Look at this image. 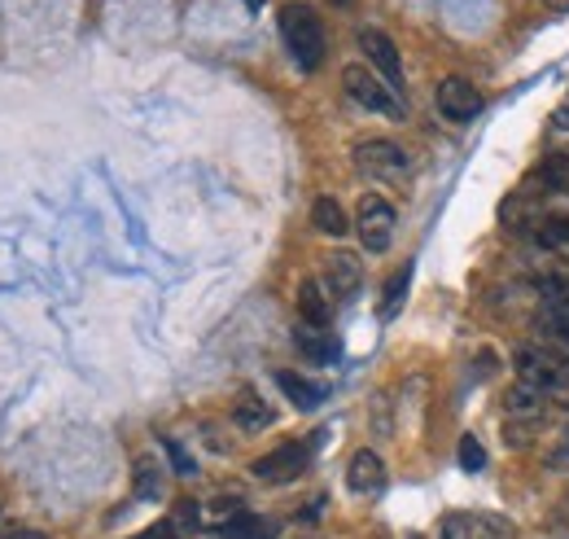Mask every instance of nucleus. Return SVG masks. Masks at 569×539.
I'll return each instance as SVG.
<instances>
[{"mask_svg":"<svg viewBox=\"0 0 569 539\" xmlns=\"http://www.w3.org/2000/svg\"><path fill=\"white\" fill-rule=\"evenodd\" d=\"M504 408H508V417H521V421H538L543 412H547V395L538 391V386H530V382H517L508 395H504Z\"/></svg>","mask_w":569,"mask_h":539,"instance_id":"obj_12","label":"nucleus"},{"mask_svg":"<svg viewBox=\"0 0 569 539\" xmlns=\"http://www.w3.org/2000/svg\"><path fill=\"white\" fill-rule=\"evenodd\" d=\"M312 224H316L325 237H342V232H351V219H347V211H342L338 197H316V206H312Z\"/></svg>","mask_w":569,"mask_h":539,"instance_id":"obj_15","label":"nucleus"},{"mask_svg":"<svg viewBox=\"0 0 569 539\" xmlns=\"http://www.w3.org/2000/svg\"><path fill=\"white\" fill-rule=\"evenodd\" d=\"M355 167L373 180H403L408 176V154L395 141H360L355 145Z\"/></svg>","mask_w":569,"mask_h":539,"instance_id":"obj_5","label":"nucleus"},{"mask_svg":"<svg viewBox=\"0 0 569 539\" xmlns=\"http://www.w3.org/2000/svg\"><path fill=\"white\" fill-rule=\"evenodd\" d=\"M271 535H276V526L263 522V517H254V513H241L237 522L223 526V539H271Z\"/></svg>","mask_w":569,"mask_h":539,"instance_id":"obj_19","label":"nucleus"},{"mask_svg":"<svg viewBox=\"0 0 569 539\" xmlns=\"http://www.w3.org/2000/svg\"><path fill=\"white\" fill-rule=\"evenodd\" d=\"M438 539H473V517L469 513H447L438 522Z\"/></svg>","mask_w":569,"mask_h":539,"instance_id":"obj_23","label":"nucleus"},{"mask_svg":"<svg viewBox=\"0 0 569 539\" xmlns=\"http://www.w3.org/2000/svg\"><path fill=\"white\" fill-rule=\"evenodd\" d=\"M294 343H299V351H303L307 360H334V356H338V343H334L325 330H316V325H299Z\"/></svg>","mask_w":569,"mask_h":539,"instance_id":"obj_17","label":"nucleus"},{"mask_svg":"<svg viewBox=\"0 0 569 539\" xmlns=\"http://www.w3.org/2000/svg\"><path fill=\"white\" fill-rule=\"evenodd\" d=\"M0 539H49V535H40V530H5Z\"/></svg>","mask_w":569,"mask_h":539,"instance_id":"obj_32","label":"nucleus"},{"mask_svg":"<svg viewBox=\"0 0 569 539\" xmlns=\"http://www.w3.org/2000/svg\"><path fill=\"white\" fill-rule=\"evenodd\" d=\"M360 49H364V58L373 62V71H382V80L399 93V88H403V62H399L395 40H390L386 32H377V27H364V32H360Z\"/></svg>","mask_w":569,"mask_h":539,"instance_id":"obj_7","label":"nucleus"},{"mask_svg":"<svg viewBox=\"0 0 569 539\" xmlns=\"http://www.w3.org/2000/svg\"><path fill=\"white\" fill-rule=\"evenodd\" d=\"M175 526H189V530L202 526V508H197L193 500H180V504H175Z\"/></svg>","mask_w":569,"mask_h":539,"instance_id":"obj_28","label":"nucleus"},{"mask_svg":"<svg viewBox=\"0 0 569 539\" xmlns=\"http://www.w3.org/2000/svg\"><path fill=\"white\" fill-rule=\"evenodd\" d=\"M162 447H167V456H171V465H175V474H180V478H189V474H193V456H189V452H184V447H180L175 439H167Z\"/></svg>","mask_w":569,"mask_h":539,"instance_id":"obj_27","label":"nucleus"},{"mask_svg":"<svg viewBox=\"0 0 569 539\" xmlns=\"http://www.w3.org/2000/svg\"><path fill=\"white\" fill-rule=\"evenodd\" d=\"M299 316H303V325L329 330V321H334V303H329V290H325L320 282H303V290H299Z\"/></svg>","mask_w":569,"mask_h":539,"instance_id":"obj_11","label":"nucleus"},{"mask_svg":"<svg viewBox=\"0 0 569 539\" xmlns=\"http://www.w3.org/2000/svg\"><path fill=\"white\" fill-rule=\"evenodd\" d=\"M547 465H552V469H569V430H565V434L556 439V447H552Z\"/></svg>","mask_w":569,"mask_h":539,"instance_id":"obj_29","label":"nucleus"},{"mask_svg":"<svg viewBox=\"0 0 569 539\" xmlns=\"http://www.w3.org/2000/svg\"><path fill=\"white\" fill-rule=\"evenodd\" d=\"M473 539H517V535H512V522L482 513V517H473Z\"/></svg>","mask_w":569,"mask_h":539,"instance_id":"obj_21","label":"nucleus"},{"mask_svg":"<svg viewBox=\"0 0 569 539\" xmlns=\"http://www.w3.org/2000/svg\"><path fill=\"white\" fill-rule=\"evenodd\" d=\"M434 101H438L443 119H451V123H469V119H477V110H482L477 88H473L469 80H460V75H447V80L438 84Z\"/></svg>","mask_w":569,"mask_h":539,"instance_id":"obj_8","label":"nucleus"},{"mask_svg":"<svg viewBox=\"0 0 569 539\" xmlns=\"http://www.w3.org/2000/svg\"><path fill=\"white\" fill-rule=\"evenodd\" d=\"M347 482H351L355 495H373V491H382V487H386V465H382V456L368 452V447L355 452L351 465H347Z\"/></svg>","mask_w":569,"mask_h":539,"instance_id":"obj_10","label":"nucleus"},{"mask_svg":"<svg viewBox=\"0 0 569 539\" xmlns=\"http://www.w3.org/2000/svg\"><path fill=\"white\" fill-rule=\"evenodd\" d=\"M538 228H543V232H538V241H543V245L569 250V219H565V215H552V219H543Z\"/></svg>","mask_w":569,"mask_h":539,"instance_id":"obj_22","label":"nucleus"},{"mask_svg":"<svg viewBox=\"0 0 569 539\" xmlns=\"http://www.w3.org/2000/svg\"><path fill=\"white\" fill-rule=\"evenodd\" d=\"M355 232H360V245L368 254L390 250V241H395V206L386 197H364L360 215H355Z\"/></svg>","mask_w":569,"mask_h":539,"instance_id":"obj_4","label":"nucleus"},{"mask_svg":"<svg viewBox=\"0 0 569 539\" xmlns=\"http://www.w3.org/2000/svg\"><path fill=\"white\" fill-rule=\"evenodd\" d=\"M534 330H538V338L547 347H556V351L569 356V308H543L538 321H534Z\"/></svg>","mask_w":569,"mask_h":539,"instance_id":"obj_14","label":"nucleus"},{"mask_svg":"<svg viewBox=\"0 0 569 539\" xmlns=\"http://www.w3.org/2000/svg\"><path fill=\"white\" fill-rule=\"evenodd\" d=\"M552 128H556V132H569V97L556 106V115H552Z\"/></svg>","mask_w":569,"mask_h":539,"instance_id":"obj_31","label":"nucleus"},{"mask_svg":"<svg viewBox=\"0 0 569 539\" xmlns=\"http://www.w3.org/2000/svg\"><path fill=\"white\" fill-rule=\"evenodd\" d=\"M342 84H347V93H351L355 106H364V110H373V115H403L399 93H395L377 71H368V67H347V71H342Z\"/></svg>","mask_w":569,"mask_h":539,"instance_id":"obj_3","label":"nucleus"},{"mask_svg":"<svg viewBox=\"0 0 569 539\" xmlns=\"http://www.w3.org/2000/svg\"><path fill=\"white\" fill-rule=\"evenodd\" d=\"M232 421H237L241 430H250V434H254V430H267V426H271V408H267L254 391H245V395L232 404Z\"/></svg>","mask_w":569,"mask_h":539,"instance_id":"obj_16","label":"nucleus"},{"mask_svg":"<svg viewBox=\"0 0 569 539\" xmlns=\"http://www.w3.org/2000/svg\"><path fill=\"white\" fill-rule=\"evenodd\" d=\"M307 460H312V452H307L303 443H284V447L258 456L250 474H254L258 482H290V478H299V474L307 469Z\"/></svg>","mask_w":569,"mask_h":539,"instance_id":"obj_6","label":"nucleus"},{"mask_svg":"<svg viewBox=\"0 0 569 539\" xmlns=\"http://www.w3.org/2000/svg\"><path fill=\"white\" fill-rule=\"evenodd\" d=\"M280 36H284V49L294 53V62L303 71H316L325 62V27L316 19V10L307 5H284L280 10Z\"/></svg>","mask_w":569,"mask_h":539,"instance_id":"obj_2","label":"nucleus"},{"mask_svg":"<svg viewBox=\"0 0 569 539\" xmlns=\"http://www.w3.org/2000/svg\"><path fill=\"white\" fill-rule=\"evenodd\" d=\"M276 386H280L284 395H290L294 408H320L325 395H329L320 382H307V378H299V373H276Z\"/></svg>","mask_w":569,"mask_h":539,"instance_id":"obj_13","label":"nucleus"},{"mask_svg":"<svg viewBox=\"0 0 569 539\" xmlns=\"http://www.w3.org/2000/svg\"><path fill=\"white\" fill-rule=\"evenodd\" d=\"M517 378L569 408V356L565 351H556L547 343L543 347H521L517 351Z\"/></svg>","mask_w":569,"mask_h":539,"instance_id":"obj_1","label":"nucleus"},{"mask_svg":"<svg viewBox=\"0 0 569 539\" xmlns=\"http://www.w3.org/2000/svg\"><path fill=\"white\" fill-rule=\"evenodd\" d=\"M460 465H464L469 474H477V469L486 465V452H482V443H477L473 434H464V439H460Z\"/></svg>","mask_w":569,"mask_h":539,"instance_id":"obj_25","label":"nucleus"},{"mask_svg":"<svg viewBox=\"0 0 569 539\" xmlns=\"http://www.w3.org/2000/svg\"><path fill=\"white\" fill-rule=\"evenodd\" d=\"M408 282H412V267H403V273L386 286V303H382V312H386V316H395V312H399V303H403V295H408Z\"/></svg>","mask_w":569,"mask_h":539,"instance_id":"obj_24","label":"nucleus"},{"mask_svg":"<svg viewBox=\"0 0 569 539\" xmlns=\"http://www.w3.org/2000/svg\"><path fill=\"white\" fill-rule=\"evenodd\" d=\"M360 286H364V263H360L355 254L338 250V254L325 259V290H329L334 299H355Z\"/></svg>","mask_w":569,"mask_h":539,"instance_id":"obj_9","label":"nucleus"},{"mask_svg":"<svg viewBox=\"0 0 569 539\" xmlns=\"http://www.w3.org/2000/svg\"><path fill=\"white\" fill-rule=\"evenodd\" d=\"M250 5H258V0H250Z\"/></svg>","mask_w":569,"mask_h":539,"instance_id":"obj_33","label":"nucleus"},{"mask_svg":"<svg viewBox=\"0 0 569 539\" xmlns=\"http://www.w3.org/2000/svg\"><path fill=\"white\" fill-rule=\"evenodd\" d=\"M141 539H180V526H175V522H154Z\"/></svg>","mask_w":569,"mask_h":539,"instance_id":"obj_30","label":"nucleus"},{"mask_svg":"<svg viewBox=\"0 0 569 539\" xmlns=\"http://www.w3.org/2000/svg\"><path fill=\"white\" fill-rule=\"evenodd\" d=\"M342 5H347V0H342Z\"/></svg>","mask_w":569,"mask_h":539,"instance_id":"obj_34","label":"nucleus"},{"mask_svg":"<svg viewBox=\"0 0 569 539\" xmlns=\"http://www.w3.org/2000/svg\"><path fill=\"white\" fill-rule=\"evenodd\" d=\"M543 299H547V308H569V277H547Z\"/></svg>","mask_w":569,"mask_h":539,"instance_id":"obj_26","label":"nucleus"},{"mask_svg":"<svg viewBox=\"0 0 569 539\" xmlns=\"http://www.w3.org/2000/svg\"><path fill=\"white\" fill-rule=\"evenodd\" d=\"M136 495L141 500H158L162 495V465L154 456H141L136 460Z\"/></svg>","mask_w":569,"mask_h":539,"instance_id":"obj_18","label":"nucleus"},{"mask_svg":"<svg viewBox=\"0 0 569 539\" xmlns=\"http://www.w3.org/2000/svg\"><path fill=\"white\" fill-rule=\"evenodd\" d=\"M538 180H543L547 189H556V193H565V197H569V154L547 158V163L538 167Z\"/></svg>","mask_w":569,"mask_h":539,"instance_id":"obj_20","label":"nucleus"}]
</instances>
